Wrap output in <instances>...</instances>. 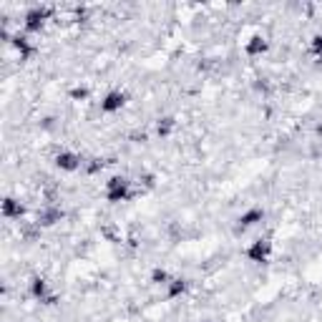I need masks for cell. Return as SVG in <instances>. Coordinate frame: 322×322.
Here are the masks:
<instances>
[{"mask_svg": "<svg viewBox=\"0 0 322 322\" xmlns=\"http://www.w3.org/2000/svg\"><path fill=\"white\" fill-rule=\"evenodd\" d=\"M123 101H126V96H123L121 91H113V93H108V96L103 98V103H101V111H106V113H111V111H118V108L123 106Z\"/></svg>", "mask_w": 322, "mask_h": 322, "instance_id": "1", "label": "cell"}, {"mask_svg": "<svg viewBox=\"0 0 322 322\" xmlns=\"http://www.w3.org/2000/svg\"><path fill=\"white\" fill-rule=\"evenodd\" d=\"M55 164H58L60 169H66V171H76V169L81 166V159L73 156V154H58Z\"/></svg>", "mask_w": 322, "mask_h": 322, "instance_id": "2", "label": "cell"}, {"mask_svg": "<svg viewBox=\"0 0 322 322\" xmlns=\"http://www.w3.org/2000/svg\"><path fill=\"white\" fill-rule=\"evenodd\" d=\"M257 222H262V212H260V209H252V212H247V214L239 219V227H242V232H244L247 227H254Z\"/></svg>", "mask_w": 322, "mask_h": 322, "instance_id": "3", "label": "cell"}, {"mask_svg": "<svg viewBox=\"0 0 322 322\" xmlns=\"http://www.w3.org/2000/svg\"><path fill=\"white\" fill-rule=\"evenodd\" d=\"M267 247H270V244H267V242L262 244V239H260V242L254 244V252H249V257H252L254 262H262V260H265V254H267Z\"/></svg>", "mask_w": 322, "mask_h": 322, "instance_id": "4", "label": "cell"}, {"mask_svg": "<svg viewBox=\"0 0 322 322\" xmlns=\"http://www.w3.org/2000/svg\"><path fill=\"white\" fill-rule=\"evenodd\" d=\"M20 207H15V199H5V204H3V214L10 219V217H20Z\"/></svg>", "mask_w": 322, "mask_h": 322, "instance_id": "5", "label": "cell"}, {"mask_svg": "<svg viewBox=\"0 0 322 322\" xmlns=\"http://www.w3.org/2000/svg\"><path fill=\"white\" fill-rule=\"evenodd\" d=\"M30 290H33V295H35L38 300H43V297H45V282H43V280H33Z\"/></svg>", "mask_w": 322, "mask_h": 322, "instance_id": "6", "label": "cell"}]
</instances>
